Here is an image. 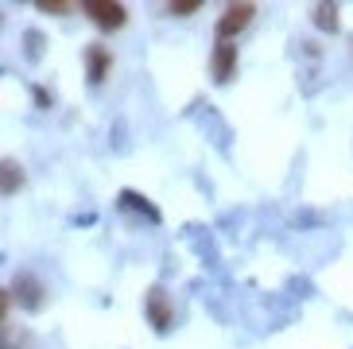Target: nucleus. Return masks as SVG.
I'll return each instance as SVG.
<instances>
[{
	"instance_id": "nucleus-1",
	"label": "nucleus",
	"mask_w": 353,
	"mask_h": 349,
	"mask_svg": "<svg viewBox=\"0 0 353 349\" xmlns=\"http://www.w3.org/2000/svg\"><path fill=\"white\" fill-rule=\"evenodd\" d=\"M252 16H256V8H252V4H229V8L218 16V28H214L218 43H233V35H237L241 28H249Z\"/></svg>"
},
{
	"instance_id": "nucleus-2",
	"label": "nucleus",
	"mask_w": 353,
	"mask_h": 349,
	"mask_svg": "<svg viewBox=\"0 0 353 349\" xmlns=\"http://www.w3.org/2000/svg\"><path fill=\"white\" fill-rule=\"evenodd\" d=\"M82 12L105 31H117V28H125L128 23L125 4H113V0H90V4H82Z\"/></svg>"
},
{
	"instance_id": "nucleus-3",
	"label": "nucleus",
	"mask_w": 353,
	"mask_h": 349,
	"mask_svg": "<svg viewBox=\"0 0 353 349\" xmlns=\"http://www.w3.org/2000/svg\"><path fill=\"white\" fill-rule=\"evenodd\" d=\"M148 326L156 330V334H167V330H171V299H167L163 288L148 291Z\"/></svg>"
},
{
	"instance_id": "nucleus-4",
	"label": "nucleus",
	"mask_w": 353,
	"mask_h": 349,
	"mask_svg": "<svg viewBox=\"0 0 353 349\" xmlns=\"http://www.w3.org/2000/svg\"><path fill=\"white\" fill-rule=\"evenodd\" d=\"M109 66H113V54H109V47H105V43H90V47H85V82H90V86H101L105 74H109Z\"/></svg>"
},
{
	"instance_id": "nucleus-5",
	"label": "nucleus",
	"mask_w": 353,
	"mask_h": 349,
	"mask_svg": "<svg viewBox=\"0 0 353 349\" xmlns=\"http://www.w3.org/2000/svg\"><path fill=\"white\" fill-rule=\"evenodd\" d=\"M237 70V47L233 43H218L214 47V59H210V78L214 82H229Z\"/></svg>"
},
{
	"instance_id": "nucleus-6",
	"label": "nucleus",
	"mask_w": 353,
	"mask_h": 349,
	"mask_svg": "<svg viewBox=\"0 0 353 349\" xmlns=\"http://www.w3.org/2000/svg\"><path fill=\"white\" fill-rule=\"evenodd\" d=\"M32 283H35V279H28V276H20L16 283H12V295H20V303H23L28 310H35V307L43 303V291L32 288Z\"/></svg>"
},
{
	"instance_id": "nucleus-7",
	"label": "nucleus",
	"mask_w": 353,
	"mask_h": 349,
	"mask_svg": "<svg viewBox=\"0 0 353 349\" xmlns=\"http://www.w3.org/2000/svg\"><path fill=\"white\" fill-rule=\"evenodd\" d=\"M0 179H4V195H16L23 186V171L16 159H4V171H0Z\"/></svg>"
},
{
	"instance_id": "nucleus-8",
	"label": "nucleus",
	"mask_w": 353,
	"mask_h": 349,
	"mask_svg": "<svg viewBox=\"0 0 353 349\" xmlns=\"http://www.w3.org/2000/svg\"><path fill=\"white\" fill-rule=\"evenodd\" d=\"M121 210H140V214L148 217V221H159V214H156V206H148L140 195H132V190H125L121 195Z\"/></svg>"
},
{
	"instance_id": "nucleus-9",
	"label": "nucleus",
	"mask_w": 353,
	"mask_h": 349,
	"mask_svg": "<svg viewBox=\"0 0 353 349\" xmlns=\"http://www.w3.org/2000/svg\"><path fill=\"white\" fill-rule=\"evenodd\" d=\"M314 23H319L322 31H334L338 28V8H334V4H319V8H314Z\"/></svg>"
},
{
	"instance_id": "nucleus-10",
	"label": "nucleus",
	"mask_w": 353,
	"mask_h": 349,
	"mask_svg": "<svg viewBox=\"0 0 353 349\" xmlns=\"http://www.w3.org/2000/svg\"><path fill=\"white\" fill-rule=\"evenodd\" d=\"M198 8H202L198 0H171V12H175V16H194Z\"/></svg>"
},
{
	"instance_id": "nucleus-11",
	"label": "nucleus",
	"mask_w": 353,
	"mask_h": 349,
	"mask_svg": "<svg viewBox=\"0 0 353 349\" xmlns=\"http://www.w3.org/2000/svg\"><path fill=\"white\" fill-rule=\"evenodd\" d=\"M39 8L51 12V16H63V12H70V4H63V0H43Z\"/></svg>"
},
{
	"instance_id": "nucleus-12",
	"label": "nucleus",
	"mask_w": 353,
	"mask_h": 349,
	"mask_svg": "<svg viewBox=\"0 0 353 349\" xmlns=\"http://www.w3.org/2000/svg\"><path fill=\"white\" fill-rule=\"evenodd\" d=\"M28 54H43V39H39V31H28Z\"/></svg>"
}]
</instances>
